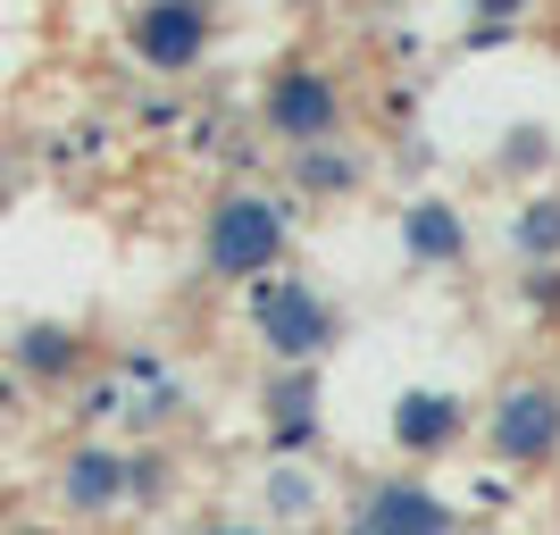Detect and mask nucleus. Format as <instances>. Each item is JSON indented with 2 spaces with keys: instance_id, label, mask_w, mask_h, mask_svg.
<instances>
[{
  "instance_id": "1",
  "label": "nucleus",
  "mask_w": 560,
  "mask_h": 535,
  "mask_svg": "<svg viewBox=\"0 0 560 535\" xmlns=\"http://www.w3.org/2000/svg\"><path fill=\"white\" fill-rule=\"evenodd\" d=\"M277 252H284V210L277 201L226 193L210 210V268L218 277H259V268H277Z\"/></svg>"
},
{
  "instance_id": "2",
  "label": "nucleus",
  "mask_w": 560,
  "mask_h": 535,
  "mask_svg": "<svg viewBox=\"0 0 560 535\" xmlns=\"http://www.w3.org/2000/svg\"><path fill=\"white\" fill-rule=\"evenodd\" d=\"M493 452L518 468H536L560 452V394L552 385H511V394L493 402Z\"/></svg>"
},
{
  "instance_id": "3",
  "label": "nucleus",
  "mask_w": 560,
  "mask_h": 535,
  "mask_svg": "<svg viewBox=\"0 0 560 535\" xmlns=\"http://www.w3.org/2000/svg\"><path fill=\"white\" fill-rule=\"evenodd\" d=\"M259 335H268L277 360H318V344L335 335V318L302 277H284V284H259Z\"/></svg>"
},
{
  "instance_id": "4",
  "label": "nucleus",
  "mask_w": 560,
  "mask_h": 535,
  "mask_svg": "<svg viewBox=\"0 0 560 535\" xmlns=\"http://www.w3.org/2000/svg\"><path fill=\"white\" fill-rule=\"evenodd\" d=\"M268 117H277V135H284V142H310V151H318V142L335 135L343 101H335V84H327L318 68H284V75H277V93H268Z\"/></svg>"
},
{
  "instance_id": "5",
  "label": "nucleus",
  "mask_w": 560,
  "mask_h": 535,
  "mask_svg": "<svg viewBox=\"0 0 560 535\" xmlns=\"http://www.w3.org/2000/svg\"><path fill=\"white\" fill-rule=\"evenodd\" d=\"M360 535H452V502H435L419 477H385L360 511Z\"/></svg>"
},
{
  "instance_id": "6",
  "label": "nucleus",
  "mask_w": 560,
  "mask_h": 535,
  "mask_svg": "<svg viewBox=\"0 0 560 535\" xmlns=\"http://www.w3.org/2000/svg\"><path fill=\"white\" fill-rule=\"evenodd\" d=\"M135 43H142V59H151V68H192V59H201V43H210V18H201V9H142L135 18Z\"/></svg>"
},
{
  "instance_id": "7",
  "label": "nucleus",
  "mask_w": 560,
  "mask_h": 535,
  "mask_svg": "<svg viewBox=\"0 0 560 535\" xmlns=\"http://www.w3.org/2000/svg\"><path fill=\"white\" fill-rule=\"evenodd\" d=\"M460 435V402L452 394H401L394 402V443L401 452H435V443Z\"/></svg>"
},
{
  "instance_id": "8",
  "label": "nucleus",
  "mask_w": 560,
  "mask_h": 535,
  "mask_svg": "<svg viewBox=\"0 0 560 535\" xmlns=\"http://www.w3.org/2000/svg\"><path fill=\"white\" fill-rule=\"evenodd\" d=\"M117 493H126V461H117V452H75L68 461V502L75 511H101Z\"/></svg>"
},
{
  "instance_id": "9",
  "label": "nucleus",
  "mask_w": 560,
  "mask_h": 535,
  "mask_svg": "<svg viewBox=\"0 0 560 535\" xmlns=\"http://www.w3.org/2000/svg\"><path fill=\"white\" fill-rule=\"evenodd\" d=\"M401 234H410L419 259H460V218H452L444 201H410V210H401Z\"/></svg>"
},
{
  "instance_id": "10",
  "label": "nucleus",
  "mask_w": 560,
  "mask_h": 535,
  "mask_svg": "<svg viewBox=\"0 0 560 535\" xmlns=\"http://www.w3.org/2000/svg\"><path fill=\"white\" fill-rule=\"evenodd\" d=\"M18 360H25V369H68V360H75V344L59 335V326H34V335L18 344Z\"/></svg>"
},
{
  "instance_id": "11",
  "label": "nucleus",
  "mask_w": 560,
  "mask_h": 535,
  "mask_svg": "<svg viewBox=\"0 0 560 535\" xmlns=\"http://www.w3.org/2000/svg\"><path fill=\"white\" fill-rule=\"evenodd\" d=\"M277 511L284 519H310V511H318V486H302V468H277Z\"/></svg>"
},
{
  "instance_id": "12",
  "label": "nucleus",
  "mask_w": 560,
  "mask_h": 535,
  "mask_svg": "<svg viewBox=\"0 0 560 535\" xmlns=\"http://www.w3.org/2000/svg\"><path fill=\"white\" fill-rule=\"evenodd\" d=\"M518 243H527V252H552V243H560V210H552V201H536V210L518 218Z\"/></svg>"
},
{
  "instance_id": "13",
  "label": "nucleus",
  "mask_w": 560,
  "mask_h": 535,
  "mask_svg": "<svg viewBox=\"0 0 560 535\" xmlns=\"http://www.w3.org/2000/svg\"><path fill=\"white\" fill-rule=\"evenodd\" d=\"M302 185H318V193L351 185V160H335V151H302Z\"/></svg>"
},
{
  "instance_id": "14",
  "label": "nucleus",
  "mask_w": 560,
  "mask_h": 535,
  "mask_svg": "<svg viewBox=\"0 0 560 535\" xmlns=\"http://www.w3.org/2000/svg\"><path fill=\"white\" fill-rule=\"evenodd\" d=\"M210 535H252V527H210Z\"/></svg>"
},
{
  "instance_id": "15",
  "label": "nucleus",
  "mask_w": 560,
  "mask_h": 535,
  "mask_svg": "<svg viewBox=\"0 0 560 535\" xmlns=\"http://www.w3.org/2000/svg\"><path fill=\"white\" fill-rule=\"evenodd\" d=\"M25 535H43V527H25Z\"/></svg>"
}]
</instances>
